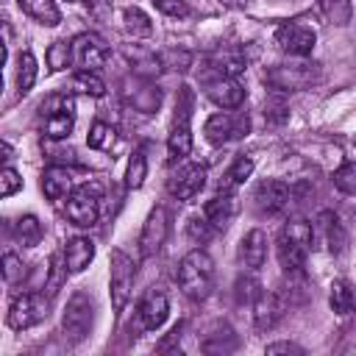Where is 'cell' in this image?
I'll list each match as a JSON object with an SVG mask.
<instances>
[{"label":"cell","instance_id":"cell-1","mask_svg":"<svg viewBox=\"0 0 356 356\" xmlns=\"http://www.w3.org/2000/svg\"><path fill=\"white\" fill-rule=\"evenodd\" d=\"M178 284H181V292L192 300L209 298V292L214 286V261H211V256L200 248L189 250L178 264Z\"/></svg>","mask_w":356,"mask_h":356},{"label":"cell","instance_id":"cell-2","mask_svg":"<svg viewBox=\"0 0 356 356\" xmlns=\"http://www.w3.org/2000/svg\"><path fill=\"white\" fill-rule=\"evenodd\" d=\"M312 239H314L312 225L303 220H292L278 231L275 253H278V261L286 273H298L306 264V256L312 250Z\"/></svg>","mask_w":356,"mask_h":356},{"label":"cell","instance_id":"cell-3","mask_svg":"<svg viewBox=\"0 0 356 356\" xmlns=\"http://www.w3.org/2000/svg\"><path fill=\"white\" fill-rule=\"evenodd\" d=\"M264 81L278 89V92H303L312 89L320 81V67L312 61H286V64H275L264 72Z\"/></svg>","mask_w":356,"mask_h":356},{"label":"cell","instance_id":"cell-4","mask_svg":"<svg viewBox=\"0 0 356 356\" xmlns=\"http://www.w3.org/2000/svg\"><path fill=\"white\" fill-rule=\"evenodd\" d=\"M92 320H95V306H92V298L86 292H75L70 300H67V309H64V317H61V334L67 342L78 345L89 337L92 331Z\"/></svg>","mask_w":356,"mask_h":356},{"label":"cell","instance_id":"cell-5","mask_svg":"<svg viewBox=\"0 0 356 356\" xmlns=\"http://www.w3.org/2000/svg\"><path fill=\"white\" fill-rule=\"evenodd\" d=\"M42 131L47 139H67L75 125V103L67 95H50L42 103Z\"/></svg>","mask_w":356,"mask_h":356},{"label":"cell","instance_id":"cell-6","mask_svg":"<svg viewBox=\"0 0 356 356\" xmlns=\"http://www.w3.org/2000/svg\"><path fill=\"white\" fill-rule=\"evenodd\" d=\"M250 131V117L245 111H220V114H211L203 125V136L206 142L211 145H228V142H236L242 136H248Z\"/></svg>","mask_w":356,"mask_h":356},{"label":"cell","instance_id":"cell-7","mask_svg":"<svg viewBox=\"0 0 356 356\" xmlns=\"http://www.w3.org/2000/svg\"><path fill=\"white\" fill-rule=\"evenodd\" d=\"M189 117H192V92L189 86H184L178 106H175V122L167 139V153L170 161H184L192 153V128H189Z\"/></svg>","mask_w":356,"mask_h":356},{"label":"cell","instance_id":"cell-8","mask_svg":"<svg viewBox=\"0 0 356 356\" xmlns=\"http://www.w3.org/2000/svg\"><path fill=\"white\" fill-rule=\"evenodd\" d=\"M67 220L78 228H89L100 217V186L97 184H83L70 192L67 197Z\"/></svg>","mask_w":356,"mask_h":356},{"label":"cell","instance_id":"cell-9","mask_svg":"<svg viewBox=\"0 0 356 356\" xmlns=\"http://www.w3.org/2000/svg\"><path fill=\"white\" fill-rule=\"evenodd\" d=\"M47 306H50L47 295H36V292L19 295V298L11 300L6 323L14 331H25V328H31V325H36V323H42L47 317Z\"/></svg>","mask_w":356,"mask_h":356},{"label":"cell","instance_id":"cell-10","mask_svg":"<svg viewBox=\"0 0 356 356\" xmlns=\"http://www.w3.org/2000/svg\"><path fill=\"white\" fill-rule=\"evenodd\" d=\"M314 42H317V31L300 19H292V22H284L275 28V44L286 53V56H295V58H306L312 50H314Z\"/></svg>","mask_w":356,"mask_h":356},{"label":"cell","instance_id":"cell-11","mask_svg":"<svg viewBox=\"0 0 356 356\" xmlns=\"http://www.w3.org/2000/svg\"><path fill=\"white\" fill-rule=\"evenodd\" d=\"M134 261L122 250H111V278H108V295H111V309L120 314L131 298L134 289Z\"/></svg>","mask_w":356,"mask_h":356},{"label":"cell","instance_id":"cell-12","mask_svg":"<svg viewBox=\"0 0 356 356\" xmlns=\"http://www.w3.org/2000/svg\"><path fill=\"white\" fill-rule=\"evenodd\" d=\"M203 186H206V167L197 161L178 164V170H172L167 178V192L178 200H192Z\"/></svg>","mask_w":356,"mask_h":356},{"label":"cell","instance_id":"cell-13","mask_svg":"<svg viewBox=\"0 0 356 356\" xmlns=\"http://www.w3.org/2000/svg\"><path fill=\"white\" fill-rule=\"evenodd\" d=\"M203 92H206V97H209L214 106H220V108H239L242 100H245L242 83H239L236 78L217 75V72H211V75L203 78Z\"/></svg>","mask_w":356,"mask_h":356},{"label":"cell","instance_id":"cell-14","mask_svg":"<svg viewBox=\"0 0 356 356\" xmlns=\"http://www.w3.org/2000/svg\"><path fill=\"white\" fill-rule=\"evenodd\" d=\"M106 42L95 33H81L72 39V61L81 67V70H92L97 72L103 64H106Z\"/></svg>","mask_w":356,"mask_h":356},{"label":"cell","instance_id":"cell-15","mask_svg":"<svg viewBox=\"0 0 356 356\" xmlns=\"http://www.w3.org/2000/svg\"><path fill=\"white\" fill-rule=\"evenodd\" d=\"M167 234H170V217H167V211L161 206H156L147 214V220L142 225V234H139V250H142V256H153L164 245Z\"/></svg>","mask_w":356,"mask_h":356},{"label":"cell","instance_id":"cell-16","mask_svg":"<svg viewBox=\"0 0 356 356\" xmlns=\"http://www.w3.org/2000/svg\"><path fill=\"white\" fill-rule=\"evenodd\" d=\"M239 214V197L234 189H220L211 200H206L203 206V217L220 231V228H228L231 220Z\"/></svg>","mask_w":356,"mask_h":356},{"label":"cell","instance_id":"cell-17","mask_svg":"<svg viewBox=\"0 0 356 356\" xmlns=\"http://www.w3.org/2000/svg\"><path fill=\"white\" fill-rule=\"evenodd\" d=\"M253 200H256V206H259L264 214H278L281 209L289 206V200H292V189H289L284 181L264 178V181L256 186Z\"/></svg>","mask_w":356,"mask_h":356},{"label":"cell","instance_id":"cell-18","mask_svg":"<svg viewBox=\"0 0 356 356\" xmlns=\"http://www.w3.org/2000/svg\"><path fill=\"white\" fill-rule=\"evenodd\" d=\"M170 317V298L164 289H147L142 303H139V320L147 331H156L164 325V320Z\"/></svg>","mask_w":356,"mask_h":356},{"label":"cell","instance_id":"cell-19","mask_svg":"<svg viewBox=\"0 0 356 356\" xmlns=\"http://www.w3.org/2000/svg\"><path fill=\"white\" fill-rule=\"evenodd\" d=\"M281 317H284V303H281V298H278L275 292L261 289L259 298L253 300V323H256V328H259V331H267V328H273Z\"/></svg>","mask_w":356,"mask_h":356},{"label":"cell","instance_id":"cell-20","mask_svg":"<svg viewBox=\"0 0 356 356\" xmlns=\"http://www.w3.org/2000/svg\"><path fill=\"white\" fill-rule=\"evenodd\" d=\"M264 259H267V236L261 228H253L239 242V261L248 270H259L264 264Z\"/></svg>","mask_w":356,"mask_h":356},{"label":"cell","instance_id":"cell-21","mask_svg":"<svg viewBox=\"0 0 356 356\" xmlns=\"http://www.w3.org/2000/svg\"><path fill=\"white\" fill-rule=\"evenodd\" d=\"M64 261H67V270L70 273H83L89 267V261L95 259V242L86 239V236H72L67 245H64Z\"/></svg>","mask_w":356,"mask_h":356},{"label":"cell","instance_id":"cell-22","mask_svg":"<svg viewBox=\"0 0 356 356\" xmlns=\"http://www.w3.org/2000/svg\"><path fill=\"white\" fill-rule=\"evenodd\" d=\"M42 192H44V197H50V200H58V197L70 195V192H72V172H70L67 167H61V164L47 167V170L42 172Z\"/></svg>","mask_w":356,"mask_h":356},{"label":"cell","instance_id":"cell-23","mask_svg":"<svg viewBox=\"0 0 356 356\" xmlns=\"http://www.w3.org/2000/svg\"><path fill=\"white\" fill-rule=\"evenodd\" d=\"M17 3H19V8H22L28 17H33L39 25L53 28V25L61 22V11H58L56 0H17Z\"/></svg>","mask_w":356,"mask_h":356},{"label":"cell","instance_id":"cell-24","mask_svg":"<svg viewBox=\"0 0 356 356\" xmlns=\"http://www.w3.org/2000/svg\"><path fill=\"white\" fill-rule=\"evenodd\" d=\"M320 228H323V234H325L328 250H331L334 256H342L345 248H348V234H345L342 222H339L331 211H323V214H320Z\"/></svg>","mask_w":356,"mask_h":356},{"label":"cell","instance_id":"cell-25","mask_svg":"<svg viewBox=\"0 0 356 356\" xmlns=\"http://www.w3.org/2000/svg\"><path fill=\"white\" fill-rule=\"evenodd\" d=\"M328 303H331L334 314L348 317V314L356 309V295H353V286H350L345 278L331 281V289H328Z\"/></svg>","mask_w":356,"mask_h":356},{"label":"cell","instance_id":"cell-26","mask_svg":"<svg viewBox=\"0 0 356 356\" xmlns=\"http://www.w3.org/2000/svg\"><path fill=\"white\" fill-rule=\"evenodd\" d=\"M242 70H245V58H242L239 50H220V53H214V56L209 58V72L236 78Z\"/></svg>","mask_w":356,"mask_h":356},{"label":"cell","instance_id":"cell-27","mask_svg":"<svg viewBox=\"0 0 356 356\" xmlns=\"http://www.w3.org/2000/svg\"><path fill=\"white\" fill-rule=\"evenodd\" d=\"M36 72H39L36 70V56L31 50H22L17 56V89H19V95H28L33 89Z\"/></svg>","mask_w":356,"mask_h":356},{"label":"cell","instance_id":"cell-28","mask_svg":"<svg viewBox=\"0 0 356 356\" xmlns=\"http://www.w3.org/2000/svg\"><path fill=\"white\" fill-rule=\"evenodd\" d=\"M70 86H72V92L89 95V97H103V95H106V83H103V81L97 78V72H92V70H78V72L72 75Z\"/></svg>","mask_w":356,"mask_h":356},{"label":"cell","instance_id":"cell-29","mask_svg":"<svg viewBox=\"0 0 356 356\" xmlns=\"http://www.w3.org/2000/svg\"><path fill=\"white\" fill-rule=\"evenodd\" d=\"M67 261H64V253H56L53 259H50V267H47V281H44V295L53 300L56 295H58V289L64 286V281H67Z\"/></svg>","mask_w":356,"mask_h":356},{"label":"cell","instance_id":"cell-30","mask_svg":"<svg viewBox=\"0 0 356 356\" xmlns=\"http://www.w3.org/2000/svg\"><path fill=\"white\" fill-rule=\"evenodd\" d=\"M250 172H253V159H250V156H239V159L225 170L222 181H220V189H236L245 178H250Z\"/></svg>","mask_w":356,"mask_h":356},{"label":"cell","instance_id":"cell-31","mask_svg":"<svg viewBox=\"0 0 356 356\" xmlns=\"http://www.w3.org/2000/svg\"><path fill=\"white\" fill-rule=\"evenodd\" d=\"M42 222L33 217V214H25L17 220V239L22 248H36L42 242Z\"/></svg>","mask_w":356,"mask_h":356},{"label":"cell","instance_id":"cell-32","mask_svg":"<svg viewBox=\"0 0 356 356\" xmlns=\"http://www.w3.org/2000/svg\"><path fill=\"white\" fill-rule=\"evenodd\" d=\"M320 8H323V14H325V19H328L331 25H337V28L348 25L350 17H353L350 0H320Z\"/></svg>","mask_w":356,"mask_h":356},{"label":"cell","instance_id":"cell-33","mask_svg":"<svg viewBox=\"0 0 356 356\" xmlns=\"http://www.w3.org/2000/svg\"><path fill=\"white\" fill-rule=\"evenodd\" d=\"M145 178H147V156H145V150L139 147V150H134V156H131V161H128L125 186H128V189H139V186L145 184Z\"/></svg>","mask_w":356,"mask_h":356},{"label":"cell","instance_id":"cell-34","mask_svg":"<svg viewBox=\"0 0 356 356\" xmlns=\"http://www.w3.org/2000/svg\"><path fill=\"white\" fill-rule=\"evenodd\" d=\"M114 139H117V131H114L108 122H103V120L92 122L89 136H86V142H89L92 150H108V147L114 145Z\"/></svg>","mask_w":356,"mask_h":356},{"label":"cell","instance_id":"cell-35","mask_svg":"<svg viewBox=\"0 0 356 356\" xmlns=\"http://www.w3.org/2000/svg\"><path fill=\"white\" fill-rule=\"evenodd\" d=\"M70 61H72V42L58 39V42H53V44L47 47V67H50L53 72L70 67Z\"/></svg>","mask_w":356,"mask_h":356},{"label":"cell","instance_id":"cell-36","mask_svg":"<svg viewBox=\"0 0 356 356\" xmlns=\"http://www.w3.org/2000/svg\"><path fill=\"white\" fill-rule=\"evenodd\" d=\"M122 19H125L128 33H134V36H150V33H153L150 17H147L142 8H125V11H122Z\"/></svg>","mask_w":356,"mask_h":356},{"label":"cell","instance_id":"cell-37","mask_svg":"<svg viewBox=\"0 0 356 356\" xmlns=\"http://www.w3.org/2000/svg\"><path fill=\"white\" fill-rule=\"evenodd\" d=\"M334 186L345 195H356V161H348L334 172Z\"/></svg>","mask_w":356,"mask_h":356},{"label":"cell","instance_id":"cell-38","mask_svg":"<svg viewBox=\"0 0 356 356\" xmlns=\"http://www.w3.org/2000/svg\"><path fill=\"white\" fill-rule=\"evenodd\" d=\"M214 231H217V228H214L206 217H192V220H189V225H186L189 239H192V242H197V245H200V242H209Z\"/></svg>","mask_w":356,"mask_h":356},{"label":"cell","instance_id":"cell-39","mask_svg":"<svg viewBox=\"0 0 356 356\" xmlns=\"http://www.w3.org/2000/svg\"><path fill=\"white\" fill-rule=\"evenodd\" d=\"M259 292H261V286H259V281L253 275H239V281H236V300L239 303H250L253 306Z\"/></svg>","mask_w":356,"mask_h":356},{"label":"cell","instance_id":"cell-40","mask_svg":"<svg viewBox=\"0 0 356 356\" xmlns=\"http://www.w3.org/2000/svg\"><path fill=\"white\" fill-rule=\"evenodd\" d=\"M0 184H3V186H0V195H3V197H11L14 192L22 189V178H19V172H17L11 164L3 167V172H0Z\"/></svg>","mask_w":356,"mask_h":356},{"label":"cell","instance_id":"cell-41","mask_svg":"<svg viewBox=\"0 0 356 356\" xmlns=\"http://www.w3.org/2000/svg\"><path fill=\"white\" fill-rule=\"evenodd\" d=\"M3 278H6V284H17L22 278V261H19L17 253L3 256Z\"/></svg>","mask_w":356,"mask_h":356},{"label":"cell","instance_id":"cell-42","mask_svg":"<svg viewBox=\"0 0 356 356\" xmlns=\"http://www.w3.org/2000/svg\"><path fill=\"white\" fill-rule=\"evenodd\" d=\"M153 3H156V8H159L161 14H167V17H186V14H189L186 0H153Z\"/></svg>","mask_w":356,"mask_h":356},{"label":"cell","instance_id":"cell-43","mask_svg":"<svg viewBox=\"0 0 356 356\" xmlns=\"http://www.w3.org/2000/svg\"><path fill=\"white\" fill-rule=\"evenodd\" d=\"M264 114H267V117H273V120H284V117H286V103H284L281 97H275V100H267V106H264Z\"/></svg>","mask_w":356,"mask_h":356},{"label":"cell","instance_id":"cell-44","mask_svg":"<svg viewBox=\"0 0 356 356\" xmlns=\"http://www.w3.org/2000/svg\"><path fill=\"white\" fill-rule=\"evenodd\" d=\"M264 350L267 353H300V345H295V342H273Z\"/></svg>","mask_w":356,"mask_h":356}]
</instances>
